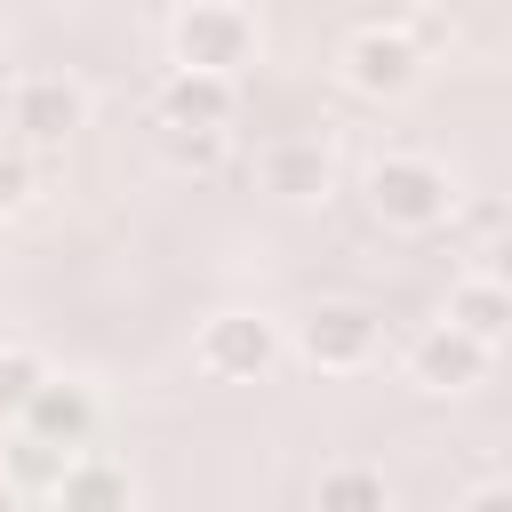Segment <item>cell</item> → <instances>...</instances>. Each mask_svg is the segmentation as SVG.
Returning <instances> with one entry per match:
<instances>
[{"mask_svg": "<svg viewBox=\"0 0 512 512\" xmlns=\"http://www.w3.org/2000/svg\"><path fill=\"white\" fill-rule=\"evenodd\" d=\"M336 80L360 96V104H408L416 88H424V40L408 32V24H360V32H344V48H336Z\"/></svg>", "mask_w": 512, "mask_h": 512, "instance_id": "5", "label": "cell"}, {"mask_svg": "<svg viewBox=\"0 0 512 512\" xmlns=\"http://www.w3.org/2000/svg\"><path fill=\"white\" fill-rule=\"evenodd\" d=\"M360 200H368V216H376L384 232L424 240V232H448V224H456L464 184H456V168L432 160V152H376V160L360 168Z\"/></svg>", "mask_w": 512, "mask_h": 512, "instance_id": "1", "label": "cell"}, {"mask_svg": "<svg viewBox=\"0 0 512 512\" xmlns=\"http://www.w3.org/2000/svg\"><path fill=\"white\" fill-rule=\"evenodd\" d=\"M0 344H8V336H0Z\"/></svg>", "mask_w": 512, "mask_h": 512, "instance_id": "21", "label": "cell"}, {"mask_svg": "<svg viewBox=\"0 0 512 512\" xmlns=\"http://www.w3.org/2000/svg\"><path fill=\"white\" fill-rule=\"evenodd\" d=\"M48 504H144V480H136L128 464H112V456L80 448V456L64 464V480H56V496H48Z\"/></svg>", "mask_w": 512, "mask_h": 512, "instance_id": "12", "label": "cell"}, {"mask_svg": "<svg viewBox=\"0 0 512 512\" xmlns=\"http://www.w3.org/2000/svg\"><path fill=\"white\" fill-rule=\"evenodd\" d=\"M72 456H80V448H56V440H40V432L8 424V440H0V488H8V496H40V504H48Z\"/></svg>", "mask_w": 512, "mask_h": 512, "instance_id": "11", "label": "cell"}, {"mask_svg": "<svg viewBox=\"0 0 512 512\" xmlns=\"http://www.w3.org/2000/svg\"><path fill=\"white\" fill-rule=\"evenodd\" d=\"M8 80H16V40H8V24H0V96H8Z\"/></svg>", "mask_w": 512, "mask_h": 512, "instance_id": "19", "label": "cell"}, {"mask_svg": "<svg viewBox=\"0 0 512 512\" xmlns=\"http://www.w3.org/2000/svg\"><path fill=\"white\" fill-rule=\"evenodd\" d=\"M48 376H56V368H48V352H40V344H16V336H8V344H0V424H16V416L32 408V392H40Z\"/></svg>", "mask_w": 512, "mask_h": 512, "instance_id": "16", "label": "cell"}, {"mask_svg": "<svg viewBox=\"0 0 512 512\" xmlns=\"http://www.w3.org/2000/svg\"><path fill=\"white\" fill-rule=\"evenodd\" d=\"M40 176H48V152H32L24 136H0V216H24L40 200Z\"/></svg>", "mask_w": 512, "mask_h": 512, "instance_id": "17", "label": "cell"}, {"mask_svg": "<svg viewBox=\"0 0 512 512\" xmlns=\"http://www.w3.org/2000/svg\"><path fill=\"white\" fill-rule=\"evenodd\" d=\"M256 184L280 200V208H320L336 192V152L328 136H272L256 152Z\"/></svg>", "mask_w": 512, "mask_h": 512, "instance_id": "9", "label": "cell"}, {"mask_svg": "<svg viewBox=\"0 0 512 512\" xmlns=\"http://www.w3.org/2000/svg\"><path fill=\"white\" fill-rule=\"evenodd\" d=\"M488 368H496V344L472 336V328H456L448 312H440L432 328H416L408 352H400V376H408V392H424V400H464V392L488 384Z\"/></svg>", "mask_w": 512, "mask_h": 512, "instance_id": "6", "label": "cell"}, {"mask_svg": "<svg viewBox=\"0 0 512 512\" xmlns=\"http://www.w3.org/2000/svg\"><path fill=\"white\" fill-rule=\"evenodd\" d=\"M168 64H200V72L248 80L264 64V16L248 0H184L168 16Z\"/></svg>", "mask_w": 512, "mask_h": 512, "instance_id": "2", "label": "cell"}, {"mask_svg": "<svg viewBox=\"0 0 512 512\" xmlns=\"http://www.w3.org/2000/svg\"><path fill=\"white\" fill-rule=\"evenodd\" d=\"M0 256H8V216H0Z\"/></svg>", "mask_w": 512, "mask_h": 512, "instance_id": "20", "label": "cell"}, {"mask_svg": "<svg viewBox=\"0 0 512 512\" xmlns=\"http://www.w3.org/2000/svg\"><path fill=\"white\" fill-rule=\"evenodd\" d=\"M376 352H384V320L360 296H320L312 312L288 320V360H304L312 376H360L376 368Z\"/></svg>", "mask_w": 512, "mask_h": 512, "instance_id": "3", "label": "cell"}, {"mask_svg": "<svg viewBox=\"0 0 512 512\" xmlns=\"http://www.w3.org/2000/svg\"><path fill=\"white\" fill-rule=\"evenodd\" d=\"M16 424H24V432H40V440H56V448H88V440H96V424H104V400H96L80 376H48Z\"/></svg>", "mask_w": 512, "mask_h": 512, "instance_id": "10", "label": "cell"}, {"mask_svg": "<svg viewBox=\"0 0 512 512\" xmlns=\"http://www.w3.org/2000/svg\"><path fill=\"white\" fill-rule=\"evenodd\" d=\"M0 104H8V136H24V144L48 152V160H56V152L88 128V112H96V104H88V80H72V72H16Z\"/></svg>", "mask_w": 512, "mask_h": 512, "instance_id": "7", "label": "cell"}, {"mask_svg": "<svg viewBox=\"0 0 512 512\" xmlns=\"http://www.w3.org/2000/svg\"><path fill=\"white\" fill-rule=\"evenodd\" d=\"M280 360H288V320L280 312H256V304L208 312L200 336H192V368L208 384H264Z\"/></svg>", "mask_w": 512, "mask_h": 512, "instance_id": "4", "label": "cell"}, {"mask_svg": "<svg viewBox=\"0 0 512 512\" xmlns=\"http://www.w3.org/2000/svg\"><path fill=\"white\" fill-rule=\"evenodd\" d=\"M312 504H320V512H384V504H392V480H384L376 464H360V456H336V464H320Z\"/></svg>", "mask_w": 512, "mask_h": 512, "instance_id": "15", "label": "cell"}, {"mask_svg": "<svg viewBox=\"0 0 512 512\" xmlns=\"http://www.w3.org/2000/svg\"><path fill=\"white\" fill-rule=\"evenodd\" d=\"M456 328H472V336H488L496 352L512 344V288L504 280H488V272H464L456 288H448V304H440Z\"/></svg>", "mask_w": 512, "mask_h": 512, "instance_id": "13", "label": "cell"}, {"mask_svg": "<svg viewBox=\"0 0 512 512\" xmlns=\"http://www.w3.org/2000/svg\"><path fill=\"white\" fill-rule=\"evenodd\" d=\"M456 232H464V272H488V280L512 288V208L504 200L456 208Z\"/></svg>", "mask_w": 512, "mask_h": 512, "instance_id": "14", "label": "cell"}, {"mask_svg": "<svg viewBox=\"0 0 512 512\" xmlns=\"http://www.w3.org/2000/svg\"><path fill=\"white\" fill-rule=\"evenodd\" d=\"M456 504H464V512H512V472H480V480H464Z\"/></svg>", "mask_w": 512, "mask_h": 512, "instance_id": "18", "label": "cell"}, {"mask_svg": "<svg viewBox=\"0 0 512 512\" xmlns=\"http://www.w3.org/2000/svg\"><path fill=\"white\" fill-rule=\"evenodd\" d=\"M232 120H240V80L232 72L168 64V80L152 88V128H232Z\"/></svg>", "mask_w": 512, "mask_h": 512, "instance_id": "8", "label": "cell"}]
</instances>
